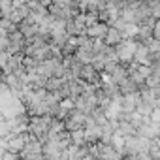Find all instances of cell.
Returning a JSON list of instances; mask_svg holds the SVG:
<instances>
[{
    "label": "cell",
    "instance_id": "cell-9",
    "mask_svg": "<svg viewBox=\"0 0 160 160\" xmlns=\"http://www.w3.org/2000/svg\"><path fill=\"white\" fill-rule=\"evenodd\" d=\"M126 77H128V66L126 64H119V68L111 73V81L117 83V85H121Z\"/></svg>",
    "mask_w": 160,
    "mask_h": 160
},
{
    "label": "cell",
    "instance_id": "cell-15",
    "mask_svg": "<svg viewBox=\"0 0 160 160\" xmlns=\"http://www.w3.org/2000/svg\"><path fill=\"white\" fill-rule=\"evenodd\" d=\"M117 2H119V0H117Z\"/></svg>",
    "mask_w": 160,
    "mask_h": 160
},
{
    "label": "cell",
    "instance_id": "cell-14",
    "mask_svg": "<svg viewBox=\"0 0 160 160\" xmlns=\"http://www.w3.org/2000/svg\"><path fill=\"white\" fill-rule=\"evenodd\" d=\"M128 2H134V0H128Z\"/></svg>",
    "mask_w": 160,
    "mask_h": 160
},
{
    "label": "cell",
    "instance_id": "cell-10",
    "mask_svg": "<svg viewBox=\"0 0 160 160\" xmlns=\"http://www.w3.org/2000/svg\"><path fill=\"white\" fill-rule=\"evenodd\" d=\"M119 89H121V94H124V96H126V94H134V92H138V91H139V87L132 81L130 77H126V79H124V81L119 85Z\"/></svg>",
    "mask_w": 160,
    "mask_h": 160
},
{
    "label": "cell",
    "instance_id": "cell-8",
    "mask_svg": "<svg viewBox=\"0 0 160 160\" xmlns=\"http://www.w3.org/2000/svg\"><path fill=\"white\" fill-rule=\"evenodd\" d=\"M106 43L108 45H111V47H117L122 40H124V36H122V32L119 30V28H115V27H109V30H108V34H106Z\"/></svg>",
    "mask_w": 160,
    "mask_h": 160
},
{
    "label": "cell",
    "instance_id": "cell-2",
    "mask_svg": "<svg viewBox=\"0 0 160 160\" xmlns=\"http://www.w3.org/2000/svg\"><path fill=\"white\" fill-rule=\"evenodd\" d=\"M87 119H89V115L87 113H83L81 109H72L70 113H68V117H66V130H70V132H73V130H79V128H85V122H87Z\"/></svg>",
    "mask_w": 160,
    "mask_h": 160
},
{
    "label": "cell",
    "instance_id": "cell-7",
    "mask_svg": "<svg viewBox=\"0 0 160 160\" xmlns=\"http://www.w3.org/2000/svg\"><path fill=\"white\" fill-rule=\"evenodd\" d=\"M108 30H109V25L100 21V23H96V25H92V27L87 28V36L92 38V40H96V38H106Z\"/></svg>",
    "mask_w": 160,
    "mask_h": 160
},
{
    "label": "cell",
    "instance_id": "cell-12",
    "mask_svg": "<svg viewBox=\"0 0 160 160\" xmlns=\"http://www.w3.org/2000/svg\"><path fill=\"white\" fill-rule=\"evenodd\" d=\"M151 121H152V122H158V124H160V106H158V108H156V109L152 111V115H151Z\"/></svg>",
    "mask_w": 160,
    "mask_h": 160
},
{
    "label": "cell",
    "instance_id": "cell-4",
    "mask_svg": "<svg viewBox=\"0 0 160 160\" xmlns=\"http://www.w3.org/2000/svg\"><path fill=\"white\" fill-rule=\"evenodd\" d=\"M138 136H141V138H147V139H156V138L160 136V124H158V122H152V121H149V122H145L143 126H139V130H138Z\"/></svg>",
    "mask_w": 160,
    "mask_h": 160
},
{
    "label": "cell",
    "instance_id": "cell-1",
    "mask_svg": "<svg viewBox=\"0 0 160 160\" xmlns=\"http://www.w3.org/2000/svg\"><path fill=\"white\" fill-rule=\"evenodd\" d=\"M138 47H139V42L138 40H122L115 49H117V53H119V60H121V64H130V62H134V58H136V53H138Z\"/></svg>",
    "mask_w": 160,
    "mask_h": 160
},
{
    "label": "cell",
    "instance_id": "cell-5",
    "mask_svg": "<svg viewBox=\"0 0 160 160\" xmlns=\"http://www.w3.org/2000/svg\"><path fill=\"white\" fill-rule=\"evenodd\" d=\"M113 124H115V132L121 134L122 138L138 136V128H136L132 122H128V121H113Z\"/></svg>",
    "mask_w": 160,
    "mask_h": 160
},
{
    "label": "cell",
    "instance_id": "cell-11",
    "mask_svg": "<svg viewBox=\"0 0 160 160\" xmlns=\"http://www.w3.org/2000/svg\"><path fill=\"white\" fill-rule=\"evenodd\" d=\"M75 57L81 60L83 64H92V60H94V53L92 51H87V49H83V47H79L77 51H75Z\"/></svg>",
    "mask_w": 160,
    "mask_h": 160
},
{
    "label": "cell",
    "instance_id": "cell-3",
    "mask_svg": "<svg viewBox=\"0 0 160 160\" xmlns=\"http://www.w3.org/2000/svg\"><path fill=\"white\" fill-rule=\"evenodd\" d=\"M19 32H21L27 40H30V38H34L36 34H40V25H38L34 19L27 17L25 21L19 23Z\"/></svg>",
    "mask_w": 160,
    "mask_h": 160
},
{
    "label": "cell",
    "instance_id": "cell-6",
    "mask_svg": "<svg viewBox=\"0 0 160 160\" xmlns=\"http://www.w3.org/2000/svg\"><path fill=\"white\" fill-rule=\"evenodd\" d=\"M151 55H152V53L149 51V47H147L145 43H139L134 62H138V64H141V66H151V64H152V58H151Z\"/></svg>",
    "mask_w": 160,
    "mask_h": 160
},
{
    "label": "cell",
    "instance_id": "cell-13",
    "mask_svg": "<svg viewBox=\"0 0 160 160\" xmlns=\"http://www.w3.org/2000/svg\"><path fill=\"white\" fill-rule=\"evenodd\" d=\"M154 38L156 40H160V19L156 21V25H154Z\"/></svg>",
    "mask_w": 160,
    "mask_h": 160
}]
</instances>
